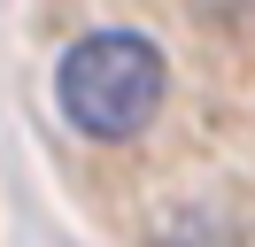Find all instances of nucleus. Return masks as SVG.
<instances>
[{
	"label": "nucleus",
	"mask_w": 255,
	"mask_h": 247,
	"mask_svg": "<svg viewBox=\"0 0 255 247\" xmlns=\"http://www.w3.org/2000/svg\"><path fill=\"white\" fill-rule=\"evenodd\" d=\"M170 93L162 46L147 31H85L78 46H62L54 62V101L85 139H131L147 131V116Z\"/></svg>",
	"instance_id": "obj_1"
}]
</instances>
